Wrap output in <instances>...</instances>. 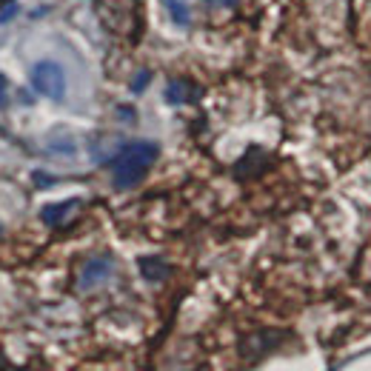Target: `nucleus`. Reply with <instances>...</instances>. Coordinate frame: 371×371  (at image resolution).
<instances>
[{
  "instance_id": "f257e3e1",
  "label": "nucleus",
  "mask_w": 371,
  "mask_h": 371,
  "mask_svg": "<svg viewBox=\"0 0 371 371\" xmlns=\"http://www.w3.org/2000/svg\"><path fill=\"white\" fill-rule=\"evenodd\" d=\"M160 148L158 143L152 140H134V143H126L120 152L114 155L112 160V180H114V189H134L146 172L152 169V163L158 160Z\"/></svg>"
},
{
  "instance_id": "f03ea898",
  "label": "nucleus",
  "mask_w": 371,
  "mask_h": 371,
  "mask_svg": "<svg viewBox=\"0 0 371 371\" xmlns=\"http://www.w3.org/2000/svg\"><path fill=\"white\" fill-rule=\"evenodd\" d=\"M32 89L49 100H63L66 98V71L54 60H37L32 66Z\"/></svg>"
},
{
  "instance_id": "7ed1b4c3",
  "label": "nucleus",
  "mask_w": 371,
  "mask_h": 371,
  "mask_svg": "<svg viewBox=\"0 0 371 371\" xmlns=\"http://www.w3.org/2000/svg\"><path fill=\"white\" fill-rule=\"evenodd\" d=\"M112 269H114V263H112L109 254H103V257H92V260L83 263V269H81V280H78L81 288H95V285L106 283L109 274H112Z\"/></svg>"
},
{
  "instance_id": "20e7f679",
  "label": "nucleus",
  "mask_w": 371,
  "mask_h": 371,
  "mask_svg": "<svg viewBox=\"0 0 371 371\" xmlns=\"http://www.w3.org/2000/svg\"><path fill=\"white\" fill-rule=\"evenodd\" d=\"M81 208V200L78 197H71V200H63V203H52V206H46L43 211H40V217H43V223L46 226H63V223Z\"/></svg>"
},
{
  "instance_id": "39448f33",
  "label": "nucleus",
  "mask_w": 371,
  "mask_h": 371,
  "mask_svg": "<svg viewBox=\"0 0 371 371\" xmlns=\"http://www.w3.org/2000/svg\"><path fill=\"white\" fill-rule=\"evenodd\" d=\"M197 95H200V92H197L189 81H172V83L166 86V100H169L172 106H186V103H192Z\"/></svg>"
},
{
  "instance_id": "423d86ee",
  "label": "nucleus",
  "mask_w": 371,
  "mask_h": 371,
  "mask_svg": "<svg viewBox=\"0 0 371 371\" xmlns=\"http://www.w3.org/2000/svg\"><path fill=\"white\" fill-rule=\"evenodd\" d=\"M140 274L152 283H160L169 277V263L163 257H140Z\"/></svg>"
},
{
  "instance_id": "0eeeda50",
  "label": "nucleus",
  "mask_w": 371,
  "mask_h": 371,
  "mask_svg": "<svg viewBox=\"0 0 371 371\" xmlns=\"http://www.w3.org/2000/svg\"><path fill=\"white\" fill-rule=\"evenodd\" d=\"M163 4H166L169 15H172V20H175L177 26H189L192 15H189V6H186V4H180V0H163Z\"/></svg>"
},
{
  "instance_id": "6e6552de",
  "label": "nucleus",
  "mask_w": 371,
  "mask_h": 371,
  "mask_svg": "<svg viewBox=\"0 0 371 371\" xmlns=\"http://www.w3.org/2000/svg\"><path fill=\"white\" fill-rule=\"evenodd\" d=\"M148 81H152V71H146V69H143V71H137V78H134V83H131V92H134V95H140V92L148 86Z\"/></svg>"
},
{
  "instance_id": "1a4fd4ad",
  "label": "nucleus",
  "mask_w": 371,
  "mask_h": 371,
  "mask_svg": "<svg viewBox=\"0 0 371 371\" xmlns=\"http://www.w3.org/2000/svg\"><path fill=\"white\" fill-rule=\"evenodd\" d=\"M20 12V6H18V0H12V4H6L4 9H0V23H6V20H12L15 15Z\"/></svg>"
},
{
  "instance_id": "9d476101",
  "label": "nucleus",
  "mask_w": 371,
  "mask_h": 371,
  "mask_svg": "<svg viewBox=\"0 0 371 371\" xmlns=\"http://www.w3.org/2000/svg\"><path fill=\"white\" fill-rule=\"evenodd\" d=\"M6 89H9V81L4 78V74H0V106L6 103Z\"/></svg>"
},
{
  "instance_id": "9b49d317",
  "label": "nucleus",
  "mask_w": 371,
  "mask_h": 371,
  "mask_svg": "<svg viewBox=\"0 0 371 371\" xmlns=\"http://www.w3.org/2000/svg\"><path fill=\"white\" fill-rule=\"evenodd\" d=\"M223 4H226V6H237V0H223Z\"/></svg>"
},
{
  "instance_id": "f8f14e48",
  "label": "nucleus",
  "mask_w": 371,
  "mask_h": 371,
  "mask_svg": "<svg viewBox=\"0 0 371 371\" xmlns=\"http://www.w3.org/2000/svg\"><path fill=\"white\" fill-rule=\"evenodd\" d=\"M0 235H4V226H0Z\"/></svg>"
},
{
  "instance_id": "ddd939ff",
  "label": "nucleus",
  "mask_w": 371,
  "mask_h": 371,
  "mask_svg": "<svg viewBox=\"0 0 371 371\" xmlns=\"http://www.w3.org/2000/svg\"><path fill=\"white\" fill-rule=\"evenodd\" d=\"M0 371H6V368H4V365H0Z\"/></svg>"
}]
</instances>
